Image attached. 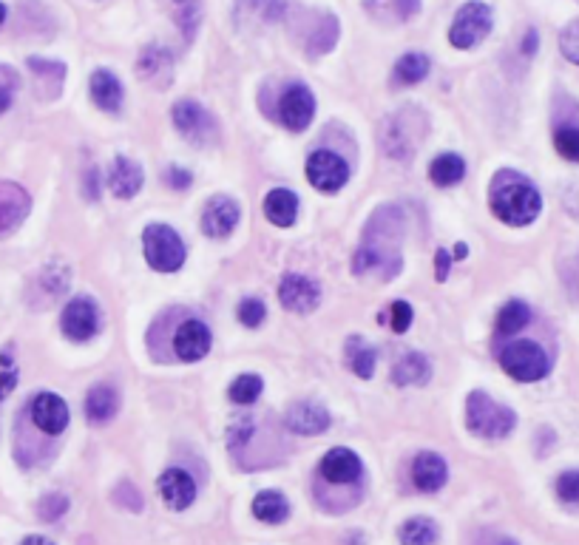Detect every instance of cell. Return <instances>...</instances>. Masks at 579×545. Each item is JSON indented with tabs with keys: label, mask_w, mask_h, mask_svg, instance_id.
I'll return each mask as SVG.
<instances>
[{
	"label": "cell",
	"mask_w": 579,
	"mask_h": 545,
	"mask_svg": "<svg viewBox=\"0 0 579 545\" xmlns=\"http://www.w3.org/2000/svg\"><path fill=\"white\" fill-rule=\"evenodd\" d=\"M330 423H333L330 412L313 401H299L287 409V429L296 435H321L330 429Z\"/></svg>",
	"instance_id": "obj_17"
},
{
	"label": "cell",
	"mask_w": 579,
	"mask_h": 545,
	"mask_svg": "<svg viewBox=\"0 0 579 545\" xmlns=\"http://www.w3.org/2000/svg\"><path fill=\"white\" fill-rule=\"evenodd\" d=\"M429 176H432V182H435V185H440V188L457 185V182L466 176V162L457 157V154H440V157L432 162Z\"/></svg>",
	"instance_id": "obj_31"
},
{
	"label": "cell",
	"mask_w": 579,
	"mask_h": 545,
	"mask_svg": "<svg viewBox=\"0 0 579 545\" xmlns=\"http://www.w3.org/2000/svg\"><path fill=\"white\" fill-rule=\"evenodd\" d=\"M165 9L171 12L179 32L191 43L202 20V0H165Z\"/></svg>",
	"instance_id": "obj_27"
},
{
	"label": "cell",
	"mask_w": 579,
	"mask_h": 545,
	"mask_svg": "<svg viewBox=\"0 0 579 545\" xmlns=\"http://www.w3.org/2000/svg\"><path fill=\"white\" fill-rule=\"evenodd\" d=\"M191 182H193V176L188 174L185 168H176V165H171V168L165 171V185H168V188H174V191H185Z\"/></svg>",
	"instance_id": "obj_45"
},
{
	"label": "cell",
	"mask_w": 579,
	"mask_h": 545,
	"mask_svg": "<svg viewBox=\"0 0 579 545\" xmlns=\"http://www.w3.org/2000/svg\"><path fill=\"white\" fill-rule=\"evenodd\" d=\"M159 494L168 503V509L182 511L196 500V483L185 469H168L159 477Z\"/></svg>",
	"instance_id": "obj_19"
},
{
	"label": "cell",
	"mask_w": 579,
	"mask_h": 545,
	"mask_svg": "<svg viewBox=\"0 0 579 545\" xmlns=\"http://www.w3.org/2000/svg\"><path fill=\"white\" fill-rule=\"evenodd\" d=\"M466 426L480 438H506L517 426V415L509 406L492 401L486 392L474 389L466 398Z\"/></svg>",
	"instance_id": "obj_2"
},
{
	"label": "cell",
	"mask_w": 579,
	"mask_h": 545,
	"mask_svg": "<svg viewBox=\"0 0 579 545\" xmlns=\"http://www.w3.org/2000/svg\"><path fill=\"white\" fill-rule=\"evenodd\" d=\"M307 179L313 182V188H318L321 194H335V191H341L347 185L350 168L333 151H316L313 157L307 159Z\"/></svg>",
	"instance_id": "obj_7"
},
{
	"label": "cell",
	"mask_w": 579,
	"mask_h": 545,
	"mask_svg": "<svg viewBox=\"0 0 579 545\" xmlns=\"http://www.w3.org/2000/svg\"><path fill=\"white\" fill-rule=\"evenodd\" d=\"M421 114L415 111V108H406L401 114H392L389 120H386L384 128V145L386 151L392 154V157H412V151H415V145H418V137L421 134H412V128L409 125L415 123Z\"/></svg>",
	"instance_id": "obj_10"
},
{
	"label": "cell",
	"mask_w": 579,
	"mask_h": 545,
	"mask_svg": "<svg viewBox=\"0 0 579 545\" xmlns=\"http://www.w3.org/2000/svg\"><path fill=\"white\" fill-rule=\"evenodd\" d=\"M398 540L404 545H435L438 543V526L429 517H412L398 528Z\"/></svg>",
	"instance_id": "obj_30"
},
{
	"label": "cell",
	"mask_w": 579,
	"mask_h": 545,
	"mask_svg": "<svg viewBox=\"0 0 579 545\" xmlns=\"http://www.w3.org/2000/svg\"><path fill=\"white\" fill-rule=\"evenodd\" d=\"M32 199L15 182H0V236L12 233L29 216Z\"/></svg>",
	"instance_id": "obj_16"
},
{
	"label": "cell",
	"mask_w": 579,
	"mask_h": 545,
	"mask_svg": "<svg viewBox=\"0 0 579 545\" xmlns=\"http://www.w3.org/2000/svg\"><path fill=\"white\" fill-rule=\"evenodd\" d=\"M554 145L560 151V157H565L568 162H579V128L574 125H565L554 134Z\"/></svg>",
	"instance_id": "obj_37"
},
{
	"label": "cell",
	"mask_w": 579,
	"mask_h": 545,
	"mask_svg": "<svg viewBox=\"0 0 579 545\" xmlns=\"http://www.w3.org/2000/svg\"><path fill=\"white\" fill-rule=\"evenodd\" d=\"M335 40H338V20L333 15H324L321 26L307 40V49H310V54H324L333 49Z\"/></svg>",
	"instance_id": "obj_36"
},
{
	"label": "cell",
	"mask_w": 579,
	"mask_h": 545,
	"mask_svg": "<svg viewBox=\"0 0 579 545\" xmlns=\"http://www.w3.org/2000/svg\"><path fill=\"white\" fill-rule=\"evenodd\" d=\"M32 421L46 435H60L69 426V406L54 392H40L32 401Z\"/></svg>",
	"instance_id": "obj_12"
},
{
	"label": "cell",
	"mask_w": 579,
	"mask_h": 545,
	"mask_svg": "<svg viewBox=\"0 0 579 545\" xmlns=\"http://www.w3.org/2000/svg\"><path fill=\"white\" fill-rule=\"evenodd\" d=\"M392 6H395V15H392V18L409 20L415 12H418V9H421V0H395Z\"/></svg>",
	"instance_id": "obj_46"
},
{
	"label": "cell",
	"mask_w": 579,
	"mask_h": 545,
	"mask_svg": "<svg viewBox=\"0 0 579 545\" xmlns=\"http://www.w3.org/2000/svg\"><path fill=\"white\" fill-rule=\"evenodd\" d=\"M86 418L91 423H106L117 415V406H120V395L117 389L108 387V384H97V387L88 389L86 395Z\"/></svg>",
	"instance_id": "obj_25"
},
{
	"label": "cell",
	"mask_w": 579,
	"mask_h": 545,
	"mask_svg": "<svg viewBox=\"0 0 579 545\" xmlns=\"http://www.w3.org/2000/svg\"><path fill=\"white\" fill-rule=\"evenodd\" d=\"M211 330H208V324L205 321H199V318H191V321H185L174 335V352L182 358V361H199V358H205L208 350H211Z\"/></svg>",
	"instance_id": "obj_14"
},
{
	"label": "cell",
	"mask_w": 579,
	"mask_h": 545,
	"mask_svg": "<svg viewBox=\"0 0 579 545\" xmlns=\"http://www.w3.org/2000/svg\"><path fill=\"white\" fill-rule=\"evenodd\" d=\"M3 20H6V6L0 3V26H3Z\"/></svg>",
	"instance_id": "obj_52"
},
{
	"label": "cell",
	"mask_w": 579,
	"mask_h": 545,
	"mask_svg": "<svg viewBox=\"0 0 579 545\" xmlns=\"http://www.w3.org/2000/svg\"><path fill=\"white\" fill-rule=\"evenodd\" d=\"M12 88L15 86H0V114H6L12 106Z\"/></svg>",
	"instance_id": "obj_48"
},
{
	"label": "cell",
	"mask_w": 579,
	"mask_h": 545,
	"mask_svg": "<svg viewBox=\"0 0 579 545\" xmlns=\"http://www.w3.org/2000/svg\"><path fill=\"white\" fill-rule=\"evenodd\" d=\"M69 509V500L63 497V494H49V497H43V503H40V517L43 520H57V517H63Z\"/></svg>",
	"instance_id": "obj_42"
},
{
	"label": "cell",
	"mask_w": 579,
	"mask_h": 545,
	"mask_svg": "<svg viewBox=\"0 0 579 545\" xmlns=\"http://www.w3.org/2000/svg\"><path fill=\"white\" fill-rule=\"evenodd\" d=\"M429 375H432L429 361L423 358L421 352H409V355H404V358L395 364L392 381H395L398 387H423V384L429 381Z\"/></svg>",
	"instance_id": "obj_26"
},
{
	"label": "cell",
	"mask_w": 579,
	"mask_h": 545,
	"mask_svg": "<svg viewBox=\"0 0 579 545\" xmlns=\"http://www.w3.org/2000/svg\"><path fill=\"white\" fill-rule=\"evenodd\" d=\"M145 259L159 273H176L185 264V242L168 225H148L142 233Z\"/></svg>",
	"instance_id": "obj_3"
},
{
	"label": "cell",
	"mask_w": 579,
	"mask_h": 545,
	"mask_svg": "<svg viewBox=\"0 0 579 545\" xmlns=\"http://www.w3.org/2000/svg\"><path fill=\"white\" fill-rule=\"evenodd\" d=\"M63 333L69 335L71 341H88L94 338L100 330V313L94 307V301L86 296H77L66 304L63 310V321H60Z\"/></svg>",
	"instance_id": "obj_9"
},
{
	"label": "cell",
	"mask_w": 579,
	"mask_h": 545,
	"mask_svg": "<svg viewBox=\"0 0 579 545\" xmlns=\"http://www.w3.org/2000/svg\"><path fill=\"white\" fill-rule=\"evenodd\" d=\"M557 494H560L562 503H571L579 506V472H565L557 480Z\"/></svg>",
	"instance_id": "obj_41"
},
{
	"label": "cell",
	"mask_w": 579,
	"mask_h": 545,
	"mask_svg": "<svg viewBox=\"0 0 579 545\" xmlns=\"http://www.w3.org/2000/svg\"><path fill=\"white\" fill-rule=\"evenodd\" d=\"M401 270V256L395 250H386L381 245H367L361 247L355 256H352V273L355 276H367V273H381L384 279L398 276Z\"/></svg>",
	"instance_id": "obj_13"
},
{
	"label": "cell",
	"mask_w": 579,
	"mask_h": 545,
	"mask_svg": "<svg viewBox=\"0 0 579 545\" xmlns=\"http://www.w3.org/2000/svg\"><path fill=\"white\" fill-rule=\"evenodd\" d=\"M412 480L421 492H438L449 480V469L446 460L435 455V452H421L415 463H412Z\"/></svg>",
	"instance_id": "obj_22"
},
{
	"label": "cell",
	"mask_w": 579,
	"mask_h": 545,
	"mask_svg": "<svg viewBox=\"0 0 579 545\" xmlns=\"http://www.w3.org/2000/svg\"><path fill=\"white\" fill-rule=\"evenodd\" d=\"M489 32H492V9L480 0H472L452 20L449 40L455 49H474L477 43L489 37Z\"/></svg>",
	"instance_id": "obj_4"
},
{
	"label": "cell",
	"mask_w": 579,
	"mask_h": 545,
	"mask_svg": "<svg viewBox=\"0 0 579 545\" xmlns=\"http://www.w3.org/2000/svg\"><path fill=\"white\" fill-rule=\"evenodd\" d=\"M560 49H562V54L571 60V63H577L579 66V20L568 23V26L562 29Z\"/></svg>",
	"instance_id": "obj_40"
},
{
	"label": "cell",
	"mask_w": 579,
	"mask_h": 545,
	"mask_svg": "<svg viewBox=\"0 0 579 545\" xmlns=\"http://www.w3.org/2000/svg\"><path fill=\"white\" fill-rule=\"evenodd\" d=\"M500 367L509 372L517 381H540L548 375V358L534 341H514L500 352Z\"/></svg>",
	"instance_id": "obj_5"
},
{
	"label": "cell",
	"mask_w": 579,
	"mask_h": 545,
	"mask_svg": "<svg viewBox=\"0 0 579 545\" xmlns=\"http://www.w3.org/2000/svg\"><path fill=\"white\" fill-rule=\"evenodd\" d=\"M279 299L293 313H313L318 307V299H321V290H318V284L313 279L290 273V276L281 279Z\"/></svg>",
	"instance_id": "obj_11"
},
{
	"label": "cell",
	"mask_w": 579,
	"mask_h": 545,
	"mask_svg": "<svg viewBox=\"0 0 579 545\" xmlns=\"http://www.w3.org/2000/svg\"><path fill=\"white\" fill-rule=\"evenodd\" d=\"M262 389H264V384L259 375H239V378L230 384L228 395L233 404L247 406V404H253V401L262 395Z\"/></svg>",
	"instance_id": "obj_35"
},
{
	"label": "cell",
	"mask_w": 579,
	"mask_h": 545,
	"mask_svg": "<svg viewBox=\"0 0 579 545\" xmlns=\"http://www.w3.org/2000/svg\"><path fill=\"white\" fill-rule=\"evenodd\" d=\"M267 316V307H264L262 299H245L239 304V321L245 327H259Z\"/></svg>",
	"instance_id": "obj_39"
},
{
	"label": "cell",
	"mask_w": 579,
	"mask_h": 545,
	"mask_svg": "<svg viewBox=\"0 0 579 545\" xmlns=\"http://www.w3.org/2000/svg\"><path fill=\"white\" fill-rule=\"evenodd\" d=\"M455 256H457V259H466V256H469V253H466V245H457L455 247Z\"/></svg>",
	"instance_id": "obj_51"
},
{
	"label": "cell",
	"mask_w": 579,
	"mask_h": 545,
	"mask_svg": "<svg viewBox=\"0 0 579 545\" xmlns=\"http://www.w3.org/2000/svg\"><path fill=\"white\" fill-rule=\"evenodd\" d=\"M449 253L446 250H438V282H446V276H449Z\"/></svg>",
	"instance_id": "obj_47"
},
{
	"label": "cell",
	"mask_w": 579,
	"mask_h": 545,
	"mask_svg": "<svg viewBox=\"0 0 579 545\" xmlns=\"http://www.w3.org/2000/svg\"><path fill=\"white\" fill-rule=\"evenodd\" d=\"M321 477L327 480V483H355L358 477H361V458L352 452V449H344V446H338V449H330L324 460H321Z\"/></svg>",
	"instance_id": "obj_20"
},
{
	"label": "cell",
	"mask_w": 579,
	"mask_h": 545,
	"mask_svg": "<svg viewBox=\"0 0 579 545\" xmlns=\"http://www.w3.org/2000/svg\"><path fill=\"white\" fill-rule=\"evenodd\" d=\"M253 514L262 523H284L290 517V503L281 492H259L253 500Z\"/></svg>",
	"instance_id": "obj_28"
},
{
	"label": "cell",
	"mask_w": 579,
	"mask_h": 545,
	"mask_svg": "<svg viewBox=\"0 0 579 545\" xmlns=\"http://www.w3.org/2000/svg\"><path fill=\"white\" fill-rule=\"evenodd\" d=\"M91 100L103 111H108V114H117L123 108V86H120V80L106 69L94 71L91 74Z\"/></svg>",
	"instance_id": "obj_23"
},
{
	"label": "cell",
	"mask_w": 579,
	"mask_h": 545,
	"mask_svg": "<svg viewBox=\"0 0 579 545\" xmlns=\"http://www.w3.org/2000/svg\"><path fill=\"white\" fill-rule=\"evenodd\" d=\"M171 114H174L176 131L188 142H193V145H205V142L219 137V125L199 103L182 100V103H176Z\"/></svg>",
	"instance_id": "obj_6"
},
{
	"label": "cell",
	"mask_w": 579,
	"mask_h": 545,
	"mask_svg": "<svg viewBox=\"0 0 579 545\" xmlns=\"http://www.w3.org/2000/svg\"><path fill=\"white\" fill-rule=\"evenodd\" d=\"M100 196V191H97V171L91 168L88 171V199H97Z\"/></svg>",
	"instance_id": "obj_49"
},
{
	"label": "cell",
	"mask_w": 579,
	"mask_h": 545,
	"mask_svg": "<svg viewBox=\"0 0 579 545\" xmlns=\"http://www.w3.org/2000/svg\"><path fill=\"white\" fill-rule=\"evenodd\" d=\"M137 74L145 83L154 86H168L174 77V54L165 46H145L137 60Z\"/></svg>",
	"instance_id": "obj_18"
},
{
	"label": "cell",
	"mask_w": 579,
	"mask_h": 545,
	"mask_svg": "<svg viewBox=\"0 0 579 545\" xmlns=\"http://www.w3.org/2000/svg\"><path fill=\"white\" fill-rule=\"evenodd\" d=\"M15 387H18V364L12 350H3L0 352V401Z\"/></svg>",
	"instance_id": "obj_38"
},
{
	"label": "cell",
	"mask_w": 579,
	"mask_h": 545,
	"mask_svg": "<svg viewBox=\"0 0 579 545\" xmlns=\"http://www.w3.org/2000/svg\"><path fill=\"white\" fill-rule=\"evenodd\" d=\"M20 545H54L49 537H40V534H32V537H26Z\"/></svg>",
	"instance_id": "obj_50"
},
{
	"label": "cell",
	"mask_w": 579,
	"mask_h": 545,
	"mask_svg": "<svg viewBox=\"0 0 579 545\" xmlns=\"http://www.w3.org/2000/svg\"><path fill=\"white\" fill-rule=\"evenodd\" d=\"M426 74H429V57L421 52L404 54L395 63V83H401V86H415V83H421Z\"/></svg>",
	"instance_id": "obj_32"
},
{
	"label": "cell",
	"mask_w": 579,
	"mask_h": 545,
	"mask_svg": "<svg viewBox=\"0 0 579 545\" xmlns=\"http://www.w3.org/2000/svg\"><path fill=\"white\" fill-rule=\"evenodd\" d=\"M264 216L276 225V228H290L299 216V196L287 188H276L264 196Z\"/></svg>",
	"instance_id": "obj_24"
},
{
	"label": "cell",
	"mask_w": 579,
	"mask_h": 545,
	"mask_svg": "<svg viewBox=\"0 0 579 545\" xmlns=\"http://www.w3.org/2000/svg\"><path fill=\"white\" fill-rule=\"evenodd\" d=\"M239 225V205L230 196H213L202 211V230L211 239H225Z\"/></svg>",
	"instance_id": "obj_15"
},
{
	"label": "cell",
	"mask_w": 579,
	"mask_h": 545,
	"mask_svg": "<svg viewBox=\"0 0 579 545\" xmlns=\"http://www.w3.org/2000/svg\"><path fill=\"white\" fill-rule=\"evenodd\" d=\"M375 361H378V352H375V347H369L364 338H350L347 341V364L358 378H372Z\"/></svg>",
	"instance_id": "obj_29"
},
{
	"label": "cell",
	"mask_w": 579,
	"mask_h": 545,
	"mask_svg": "<svg viewBox=\"0 0 579 545\" xmlns=\"http://www.w3.org/2000/svg\"><path fill=\"white\" fill-rule=\"evenodd\" d=\"M412 324V307L406 301H395L392 304V330L395 333H406Z\"/></svg>",
	"instance_id": "obj_44"
},
{
	"label": "cell",
	"mask_w": 579,
	"mask_h": 545,
	"mask_svg": "<svg viewBox=\"0 0 579 545\" xmlns=\"http://www.w3.org/2000/svg\"><path fill=\"white\" fill-rule=\"evenodd\" d=\"M108 188L111 194L120 196V199H131V196L140 194L142 188V168L140 162L128 157H117L111 162V171H108Z\"/></svg>",
	"instance_id": "obj_21"
},
{
	"label": "cell",
	"mask_w": 579,
	"mask_h": 545,
	"mask_svg": "<svg viewBox=\"0 0 579 545\" xmlns=\"http://www.w3.org/2000/svg\"><path fill=\"white\" fill-rule=\"evenodd\" d=\"M29 69L35 71L37 86L46 83V97H54V94L60 91V86H63V80H66V66H63V63L32 57V60H29Z\"/></svg>",
	"instance_id": "obj_33"
},
{
	"label": "cell",
	"mask_w": 579,
	"mask_h": 545,
	"mask_svg": "<svg viewBox=\"0 0 579 545\" xmlns=\"http://www.w3.org/2000/svg\"><path fill=\"white\" fill-rule=\"evenodd\" d=\"M247 9H253L262 20H279L284 3L281 0H247Z\"/></svg>",
	"instance_id": "obj_43"
},
{
	"label": "cell",
	"mask_w": 579,
	"mask_h": 545,
	"mask_svg": "<svg viewBox=\"0 0 579 545\" xmlns=\"http://www.w3.org/2000/svg\"><path fill=\"white\" fill-rule=\"evenodd\" d=\"M489 205L506 225L523 228V225H531L540 216L543 196L528 176L517 174V171H500L492 179Z\"/></svg>",
	"instance_id": "obj_1"
},
{
	"label": "cell",
	"mask_w": 579,
	"mask_h": 545,
	"mask_svg": "<svg viewBox=\"0 0 579 545\" xmlns=\"http://www.w3.org/2000/svg\"><path fill=\"white\" fill-rule=\"evenodd\" d=\"M313 114H316V97L307 86L296 83V86H290L281 94L279 117L290 131H304L307 125L313 123Z\"/></svg>",
	"instance_id": "obj_8"
},
{
	"label": "cell",
	"mask_w": 579,
	"mask_h": 545,
	"mask_svg": "<svg viewBox=\"0 0 579 545\" xmlns=\"http://www.w3.org/2000/svg\"><path fill=\"white\" fill-rule=\"evenodd\" d=\"M528 318H531L528 304H523V301H509V304L497 313V333L503 335L520 333V330L528 324Z\"/></svg>",
	"instance_id": "obj_34"
}]
</instances>
